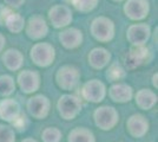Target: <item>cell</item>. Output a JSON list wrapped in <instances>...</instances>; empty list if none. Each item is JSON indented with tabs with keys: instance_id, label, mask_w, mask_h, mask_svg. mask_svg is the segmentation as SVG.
<instances>
[{
	"instance_id": "cell-1",
	"label": "cell",
	"mask_w": 158,
	"mask_h": 142,
	"mask_svg": "<svg viewBox=\"0 0 158 142\" xmlns=\"http://www.w3.org/2000/svg\"><path fill=\"white\" fill-rule=\"evenodd\" d=\"M83 103L78 96L73 94H64L57 102V110L59 116L65 121H72L80 114Z\"/></svg>"
},
{
	"instance_id": "cell-2",
	"label": "cell",
	"mask_w": 158,
	"mask_h": 142,
	"mask_svg": "<svg viewBox=\"0 0 158 142\" xmlns=\"http://www.w3.org/2000/svg\"><path fill=\"white\" fill-rule=\"evenodd\" d=\"M93 121L100 130L104 131L112 130L119 122L118 110L112 105L98 107L93 111Z\"/></svg>"
},
{
	"instance_id": "cell-3",
	"label": "cell",
	"mask_w": 158,
	"mask_h": 142,
	"mask_svg": "<svg viewBox=\"0 0 158 142\" xmlns=\"http://www.w3.org/2000/svg\"><path fill=\"white\" fill-rule=\"evenodd\" d=\"M80 71L74 65H63L56 72V83L61 90L71 91L78 87L80 82Z\"/></svg>"
},
{
	"instance_id": "cell-4",
	"label": "cell",
	"mask_w": 158,
	"mask_h": 142,
	"mask_svg": "<svg viewBox=\"0 0 158 142\" xmlns=\"http://www.w3.org/2000/svg\"><path fill=\"white\" fill-rule=\"evenodd\" d=\"M32 62L39 68H48L56 59V50L50 43H37L30 51Z\"/></svg>"
},
{
	"instance_id": "cell-5",
	"label": "cell",
	"mask_w": 158,
	"mask_h": 142,
	"mask_svg": "<svg viewBox=\"0 0 158 142\" xmlns=\"http://www.w3.org/2000/svg\"><path fill=\"white\" fill-rule=\"evenodd\" d=\"M93 38L100 43H109L114 38V24L107 17H97L90 26Z\"/></svg>"
},
{
	"instance_id": "cell-6",
	"label": "cell",
	"mask_w": 158,
	"mask_h": 142,
	"mask_svg": "<svg viewBox=\"0 0 158 142\" xmlns=\"http://www.w3.org/2000/svg\"><path fill=\"white\" fill-rule=\"evenodd\" d=\"M107 94L106 85L102 81L93 78L85 82L80 89L81 98L90 103H100L104 101Z\"/></svg>"
},
{
	"instance_id": "cell-7",
	"label": "cell",
	"mask_w": 158,
	"mask_h": 142,
	"mask_svg": "<svg viewBox=\"0 0 158 142\" xmlns=\"http://www.w3.org/2000/svg\"><path fill=\"white\" fill-rule=\"evenodd\" d=\"M26 109L28 114L35 120L46 118L51 110L50 98L43 94H37L31 96L26 103Z\"/></svg>"
},
{
	"instance_id": "cell-8",
	"label": "cell",
	"mask_w": 158,
	"mask_h": 142,
	"mask_svg": "<svg viewBox=\"0 0 158 142\" xmlns=\"http://www.w3.org/2000/svg\"><path fill=\"white\" fill-rule=\"evenodd\" d=\"M17 84L19 89L26 95H33L40 88L41 80L38 71L34 70H21L17 76Z\"/></svg>"
},
{
	"instance_id": "cell-9",
	"label": "cell",
	"mask_w": 158,
	"mask_h": 142,
	"mask_svg": "<svg viewBox=\"0 0 158 142\" xmlns=\"http://www.w3.org/2000/svg\"><path fill=\"white\" fill-rule=\"evenodd\" d=\"M150 128V123L148 118L142 114H133L126 121V131L129 135L135 139L144 137Z\"/></svg>"
},
{
	"instance_id": "cell-10",
	"label": "cell",
	"mask_w": 158,
	"mask_h": 142,
	"mask_svg": "<svg viewBox=\"0 0 158 142\" xmlns=\"http://www.w3.org/2000/svg\"><path fill=\"white\" fill-rule=\"evenodd\" d=\"M25 31L27 37L32 41H40L48 33V26L46 20L41 15L31 17L27 24H25Z\"/></svg>"
},
{
	"instance_id": "cell-11",
	"label": "cell",
	"mask_w": 158,
	"mask_h": 142,
	"mask_svg": "<svg viewBox=\"0 0 158 142\" xmlns=\"http://www.w3.org/2000/svg\"><path fill=\"white\" fill-rule=\"evenodd\" d=\"M150 4L148 0H127L124 5V12L131 20H143L148 17Z\"/></svg>"
},
{
	"instance_id": "cell-12",
	"label": "cell",
	"mask_w": 158,
	"mask_h": 142,
	"mask_svg": "<svg viewBox=\"0 0 158 142\" xmlns=\"http://www.w3.org/2000/svg\"><path fill=\"white\" fill-rule=\"evenodd\" d=\"M21 116V108L18 102L11 97L0 101V120L5 123H13Z\"/></svg>"
},
{
	"instance_id": "cell-13",
	"label": "cell",
	"mask_w": 158,
	"mask_h": 142,
	"mask_svg": "<svg viewBox=\"0 0 158 142\" xmlns=\"http://www.w3.org/2000/svg\"><path fill=\"white\" fill-rule=\"evenodd\" d=\"M151 36V28L148 24L140 23V24H133L127 28L126 32V39L131 45H145V43L150 39Z\"/></svg>"
},
{
	"instance_id": "cell-14",
	"label": "cell",
	"mask_w": 158,
	"mask_h": 142,
	"mask_svg": "<svg viewBox=\"0 0 158 142\" xmlns=\"http://www.w3.org/2000/svg\"><path fill=\"white\" fill-rule=\"evenodd\" d=\"M48 19L53 27L63 28L69 26L72 21V12L65 5H56L48 11Z\"/></svg>"
},
{
	"instance_id": "cell-15",
	"label": "cell",
	"mask_w": 158,
	"mask_h": 142,
	"mask_svg": "<svg viewBox=\"0 0 158 142\" xmlns=\"http://www.w3.org/2000/svg\"><path fill=\"white\" fill-rule=\"evenodd\" d=\"M133 88L131 85L126 84L124 82H117L113 83L111 87L109 88L107 94L110 100L114 103H127L133 98Z\"/></svg>"
},
{
	"instance_id": "cell-16",
	"label": "cell",
	"mask_w": 158,
	"mask_h": 142,
	"mask_svg": "<svg viewBox=\"0 0 158 142\" xmlns=\"http://www.w3.org/2000/svg\"><path fill=\"white\" fill-rule=\"evenodd\" d=\"M148 56H149V50L145 47V45H137V46L132 45V47L124 57L126 68L129 70L139 68L148 61Z\"/></svg>"
},
{
	"instance_id": "cell-17",
	"label": "cell",
	"mask_w": 158,
	"mask_h": 142,
	"mask_svg": "<svg viewBox=\"0 0 158 142\" xmlns=\"http://www.w3.org/2000/svg\"><path fill=\"white\" fill-rule=\"evenodd\" d=\"M87 62L90 67L94 70H102L106 68L111 62V54L104 47H94L87 56Z\"/></svg>"
},
{
	"instance_id": "cell-18",
	"label": "cell",
	"mask_w": 158,
	"mask_h": 142,
	"mask_svg": "<svg viewBox=\"0 0 158 142\" xmlns=\"http://www.w3.org/2000/svg\"><path fill=\"white\" fill-rule=\"evenodd\" d=\"M59 41L67 50L77 49L83 43V32L76 27H69L59 33Z\"/></svg>"
},
{
	"instance_id": "cell-19",
	"label": "cell",
	"mask_w": 158,
	"mask_h": 142,
	"mask_svg": "<svg viewBox=\"0 0 158 142\" xmlns=\"http://www.w3.org/2000/svg\"><path fill=\"white\" fill-rule=\"evenodd\" d=\"M133 98L136 105L142 110H150L157 104L158 101L157 94L146 88L139 89L136 94H133Z\"/></svg>"
},
{
	"instance_id": "cell-20",
	"label": "cell",
	"mask_w": 158,
	"mask_h": 142,
	"mask_svg": "<svg viewBox=\"0 0 158 142\" xmlns=\"http://www.w3.org/2000/svg\"><path fill=\"white\" fill-rule=\"evenodd\" d=\"M1 61L7 70L18 71L24 64V54L18 49H7L5 52H2Z\"/></svg>"
},
{
	"instance_id": "cell-21",
	"label": "cell",
	"mask_w": 158,
	"mask_h": 142,
	"mask_svg": "<svg viewBox=\"0 0 158 142\" xmlns=\"http://www.w3.org/2000/svg\"><path fill=\"white\" fill-rule=\"evenodd\" d=\"M67 142H96V136L86 127H76L69 133Z\"/></svg>"
},
{
	"instance_id": "cell-22",
	"label": "cell",
	"mask_w": 158,
	"mask_h": 142,
	"mask_svg": "<svg viewBox=\"0 0 158 142\" xmlns=\"http://www.w3.org/2000/svg\"><path fill=\"white\" fill-rule=\"evenodd\" d=\"M4 25L12 33H20L25 28V19L19 13H14L13 11L6 17Z\"/></svg>"
},
{
	"instance_id": "cell-23",
	"label": "cell",
	"mask_w": 158,
	"mask_h": 142,
	"mask_svg": "<svg viewBox=\"0 0 158 142\" xmlns=\"http://www.w3.org/2000/svg\"><path fill=\"white\" fill-rule=\"evenodd\" d=\"M17 89V83L10 75H0V96L10 97L14 94Z\"/></svg>"
},
{
	"instance_id": "cell-24",
	"label": "cell",
	"mask_w": 158,
	"mask_h": 142,
	"mask_svg": "<svg viewBox=\"0 0 158 142\" xmlns=\"http://www.w3.org/2000/svg\"><path fill=\"white\" fill-rule=\"evenodd\" d=\"M126 77V71L119 63L114 62L110 64V67L106 71V78L110 82H119Z\"/></svg>"
},
{
	"instance_id": "cell-25",
	"label": "cell",
	"mask_w": 158,
	"mask_h": 142,
	"mask_svg": "<svg viewBox=\"0 0 158 142\" xmlns=\"http://www.w3.org/2000/svg\"><path fill=\"white\" fill-rule=\"evenodd\" d=\"M63 137V133L57 127H46L41 131L43 142H60Z\"/></svg>"
},
{
	"instance_id": "cell-26",
	"label": "cell",
	"mask_w": 158,
	"mask_h": 142,
	"mask_svg": "<svg viewBox=\"0 0 158 142\" xmlns=\"http://www.w3.org/2000/svg\"><path fill=\"white\" fill-rule=\"evenodd\" d=\"M98 1L99 0H71L74 8L83 12V13L94 10L98 5Z\"/></svg>"
},
{
	"instance_id": "cell-27",
	"label": "cell",
	"mask_w": 158,
	"mask_h": 142,
	"mask_svg": "<svg viewBox=\"0 0 158 142\" xmlns=\"http://www.w3.org/2000/svg\"><path fill=\"white\" fill-rule=\"evenodd\" d=\"M15 130L6 123H0V142H15Z\"/></svg>"
},
{
	"instance_id": "cell-28",
	"label": "cell",
	"mask_w": 158,
	"mask_h": 142,
	"mask_svg": "<svg viewBox=\"0 0 158 142\" xmlns=\"http://www.w3.org/2000/svg\"><path fill=\"white\" fill-rule=\"evenodd\" d=\"M11 12H12V10L8 6H6V5L0 6V25H4V21L6 19V17Z\"/></svg>"
},
{
	"instance_id": "cell-29",
	"label": "cell",
	"mask_w": 158,
	"mask_h": 142,
	"mask_svg": "<svg viewBox=\"0 0 158 142\" xmlns=\"http://www.w3.org/2000/svg\"><path fill=\"white\" fill-rule=\"evenodd\" d=\"M4 1L6 6H8L10 8H19L25 2V0H4Z\"/></svg>"
},
{
	"instance_id": "cell-30",
	"label": "cell",
	"mask_w": 158,
	"mask_h": 142,
	"mask_svg": "<svg viewBox=\"0 0 158 142\" xmlns=\"http://www.w3.org/2000/svg\"><path fill=\"white\" fill-rule=\"evenodd\" d=\"M5 44H6V38L0 33V52L4 51V47H5Z\"/></svg>"
},
{
	"instance_id": "cell-31",
	"label": "cell",
	"mask_w": 158,
	"mask_h": 142,
	"mask_svg": "<svg viewBox=\"0 0 158 142\" xmlns=\"http://www.w3.org/2000/svg\"><path fill=\"white\" fill-rule=\"evenodd\" d=\"M157 80H158V74L156 72V74H153V76H152V85H153V87H155L156 89L158 88V82H157Z\"/></svg>"
},
{
	"instance_id": "cell-32",
	"label": "cell",
	"mask_w": 158,
	"mask_h": 142,
	"mask_svg": "<svg viewBox=\"0 0 158 142\" xmlns=\"http://www.w3.org/2000/svg\"><path fill=\"white\" fill-rule=\"evenodd\" d=\"M21 142H38V141L35 139H33V137H26V139L21 140Z\"/></svg>"
},
{
	"instance_id": "cell-33",
	"label": "cell",
	"mask_w": 158,
	"mask_h": 142,
	"mask_svg": "<svg viewBox=\"0 0 158 142\" xmlns=\"http://www.w3.org/2000/svg\"><path fill=\"white\" fill-rule=\"evenodd\" d=\"M113 1H116V2H118V1H122V0H113Z\"/></svg>"
}]
</instances>
